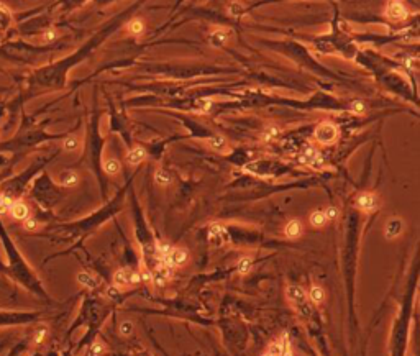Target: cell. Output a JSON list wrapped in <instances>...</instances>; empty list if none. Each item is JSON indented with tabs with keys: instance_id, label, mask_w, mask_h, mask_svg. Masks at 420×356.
<instances>
[{
	"instance_id": "1",
	"label": "cell",
	"mask_w": 420,
	"mask_h": 356,
	"mask_svg": "<svg viewBox=\"0 0 420 356\" xmlns=\"http://www.w3.org/2000/svg\"><path fill=\"white\" fill-rule=\"evenodd\" d=\"M288 299L291 301V304L294 305V309H296L302 317H310V313H312V309H310V305L307 302V294L306 291L302 289L300 286L297 284H292L288 287Z\"/></svg>"
},
{
	"instance_id": "2",
	"label": "cell",
	"mask_w": 420,
	"mask_h": 356,
	"mask_svg": "<svg viewBox=\"0 0 420 356\" xmlns=\"http://www.w3.org/2000/svg\"><path fill=\"white\" fill-rule=\"evenodd\" d=\"M317 143L320 145H332L335 140L338 136V128L333 125V123H329V122H323L320 123L317 128H315V133H314Z\"/></svg>"
},
{
	"instance_id": "3",
	"label": "cell",
	"mask_w": 420,
	"mask_h": 356,
	"mask_svg": "<svg viewBox=\"0 0 420 356\" xmlns=\"http://www.w3.org/2000/svg\"><path fill=\"white\" fill-rule=\"evenodd\" d=\"M384 13H386V16H388V18L392 20V22L406 20L407 16H409L407 7L404 5V2H400V0H389V2L386 4Z\"/></svg>"
},
{
	"instance_id": "4",
	"label": "cell",
	"mask_w": 420,
	"mask_h": 356,
	"mask_svg": "<svg viewBox=\"0 0 420 356\" xmlns=\"http://www.w3.org/2000/svg\"><path fill=\"white\" fill-rule=\"evenodd\" d=\"M355 204L356 207L365 213H371V212H376L379 209V199H377L374 194L371 192H361L356 195L355 199Z\"/></svg>"
},
{
	"instance_id": "5",
	"label": "cell",
	"mask_w": 420,
	"mask_h": 356,
	"mask_svg": "<svg viewBox=\"0 0 420 356\" xmlns=\"http://www.w3.org/2000/svg\"><path fill=\"white\" fill-rule=\"evenodd\" d=\"M8 212H10V215L15 220L23 222L25 219L30 217V207L23 201H13L12 205H10V209H8Z\"/></svg>"
},
{
	"instance_id": "6",
	"label": "cell",
	"mask_w": 420,
	"mask_h": 356,
	"mask_svg": "<svg viewBox=\"0 0 420 356\" xmlns=\"http://www.w3.org/2000/svg\"><path fill=\"white\" fill-rule=\"evenodd\" d=\"M131 269H128V268H122V269H119L113 274V286L117 287V289H125V287H128V286H131V283H130V278H131Z\"/></svg>"
},
{
	"instance_id": "7",
	"label": "cell",
	"mask_w": 420,
	"mask_h": 356,
	"mask_svg": "<svg viewBox=\"0 0 420 356\" xmlns=\"http://www.w3.org/2000/svg\"><path fill=\"white\" fill-rule=\"evenodd\" d=\"M228 38H230L228 30H215L210 33L208 41H210V45L215 48H223L226 43H228Z\"/></svg>"
},
{
	"instance_id": "8",
	"label": "cell",
	"mask_w": 420,
	"mask_h": 356,
	"mask_svg": "<svg viewBox=\"0 0 420 356\" xmlns=\"http://www.w3.org/2000/svg\"><path fill=\"white\" fill-rule=\"evenodd\" d=\"M145 158H146V151L143 146H133L127 153V163L130 166H138L140 163L145 161Z\"/></svg>"
},
{
	"instance_id": "9",
	"label": "cell",
	"mask_w": 420,
	"mask_h": 356,
	"mask_svg": "<svg viewBox=\"0 0 420 356\" xmlns=\"http://www.w3.org/2000/svg\"><path fill=\"white\" fill-rule=\"evenodd\" d=\"M302 231H304V227H302V223L299 220H291L288 225L284 227L285 236L291 238V240H297L302 235Z\"/></svg>"
},
{
	"instance_id": "10",
	"label": "cell",
	"mask_w": 420,
	"mask_h": 356,
	"mask_svg": "<svg viewBox=\"0 0 420 356\" xmlns=\"http://www.w3.org/2000/svg\"><path fill=\"white\" fill-rule=\"evenodd\" d=\"M58 182L64 187H72L79 182V176H78V172H74V171H63L60 177H58Z\"/></svg>"
},
{
	"instance_id": "11",
	"label": "cell",
	"mask_w": 420,
	"mask_h": 356,
	"mask_svg": "<svg viewBox=\"0 0 420 356\" xmlns=\"http://www.w3.org/2000/svg\"><path fill=\"white\" fill-rule=\"evenodd\" d=\"M402 231V222L399 219H392L388 222V225H386V238H396L399 233Z\"/></svg>"
},
{
	"instance_id": "12",
	"label": "cell",
	"mask_w": 420,
	"mask_h": 356,
	"mask_svg": "<svg viewBox=\"0 0 420 356\" xmlns=\"http://www.w3.org/2000/svg\"><path fill=\"white\" fill-rule=\"evenodd\" d=\"M207 145H208L210 148H212V150L218 151V153H222V151L226 150V148H228V143H226V140L222 138V136H210V138L207 140Z\"/></svg>"
},
{
	"instance_id": "13",
	"label": "cell",
	"mask_w": 420,
	"mask_h": 356,
	"mask_svg": "<svg viewBox=\"0 0 420 356\" xmlns=\"http://www.w3.org/2000/svg\"><path fill=\"white\" fill-rule=\"evenodd\" d=\"M78 281H79V284H82L84 287H87V289H96L97 284H99V281L92 274H89V272H79Z\"/></svg>"
},
{
	"instance_id": "14",
	"label": "cell",
	"mask_w": 420,
	"mask_h": 356,
	"mask_svg": "<svg viewBox=\"0 0 420 356\" xmlns=\"http://www.w3.org/2000/svg\"><path fill=\"white\" fill-rule=\"evenodd\" d=\"M122 166H120V163L113 160V158H108L104 161V171L107 172L108 176H117L120 172Z\"/></svg>"
},
{
	"instance_id": "15",
	"label": "cell",
	"mask_w": 420,
	"mask_h": 356,
	"mask_svg": "<svg viewBox=\"0 0 420 356\" xmlns=\"http://www.w3.org/2000/svg\"><path fill=\"white\" fill-rule=\"evenodd\" d=\"M46 335H48V328L45 325H40L38 328H35V332L31 335V343L35 346L41 345L46 340Z\"/></svg>"
},
{
	"instance_id": "16",
	"label": "cell",
	"mask_w": 420,
	"mask_h": 356,
	"mask_svg": "<svg viewBox=\"0 0 420 356\" xmlns=\"http://www.w3.org/2000/svg\"><path fill=\"white\" fill-rule=\"evenodd\" d=\"M10 25H12V13L5 5L0 4V28L7 30Z\"/></svg>"
},
{
	"instance_id": "17",
	"label": "cell",
	"mask_w": 420,
	"mask_h": 356,
	"mask_svg": "<svg viewBox=\"0 0 420 356\" xmlns=\"http://www.w3.org/2000/svg\"><path fill=\"white\" fill-rule=\"evenodd\" d=\"M309 299L312 304H322L325 301V291L318 286H312L309 292Z\"/></svg>"
},
{
	"instance_id": "18",
	"label": "cell",
	"mask_w": 420,
	"mask_h": 356,
	"mask_svg": "<svg viewBox=\"0 0 420 356\" xmlns=\"http://www.w3.org/2000/svg\"><path fill=\"white\" fill-rule=\"evenodd\" d=\"M310 223H312V227H317L320 228L327 223V217H325V212L323 210H315L310 213Z\"/></svg>"
},
{
	"instance_id": "19",
	"label": "cell",
	"mask_w": 420,
	"mask_h": 356,
	"mask_svg": "<svg viewBox=\"0 0 420 356\" xmlns=\"http://www.w3.org/2000/svg\"><path fill=\"white\" fill-rule=\"evenodd\" d=\"M279 133H281V130L278 128V127H268L264 131H263V135H261V140L263 142H266V143H270V142H274L276 138L279 136Z\"/></svg>"
},
{
	"instance_id": "20",
	"label": "cell",
	"mask_w": 420,
	"mask_h": 356,
	"mask_svg": "<svg viewBox=\"0 0 420 356\" xmlns=\"http://www.w3.org/2000/svg\"><path fill=\"white\" fill-rule=\"evenodd\" d=\"M127 30H128V33H131V35L138 36V35H141L143 31H145V23H143L140 18H135V20H131V22L128 23Z\"/></svg>"
},
{
	"instance_id": "21",
	"label": "cell",
	"mask_w": 420,
	"mask_h": 356,
	"mask_svg": "<svg viewBox=\"0 0 420 356\" xmlns=\"http://www.w3.org/2000/svg\"><path fill=\"white\" fill-rule=\"evenodd\" d=\"M251 266H253V260L248 258V256H245V258H241L237 264V271L240 272V274H248V272L251 271Z\"/></svg>"
},
{
	"instance_id": "22",
	"label": "cell",
	"mask_w": 420,
	"mask_h": 356,
	"mask_svg": "<svg viewBox=\"0 0 420 356\" xmlns=\"http://www.w3.org/2000/svg\"><path fill=\"white\" fill-rule=\"evenodd\" d=\"M79 138H75V136H68L64 140V143H63V146H64V150L66 151H69V153H72V151H78L79 150Z\"/></svg>"
},
{
	"instance_id": "23",
	"label": "cell",
	"mask_w": 420,
	"mask_h": 356,
	"mask_svg": "<svg viewBox=\"0 0 420 356\" xmlns=\"http://www.w3.org/2000/svg\"><path fill=\"white\" fill-rule=\"evenodd\" d=\"M156 182L159 186H167L171 182V176H169V172L164 171V169H159L156 171V176H155Z\"/></svg>"
},
{
	"instance_id": "24",
	"label": "cell",
	"mask_w": 420,
	"mask_h": 356,
	"mask_svg": "<svg viewBox=\"0 0 420 356\" xmlns=\"http://www.w3.org/2000/svg\"><path fill=\"white\" fill-rule=\"evenodd\" d=\"M350 110L353 113H356V115H361V113L366 112V105H365L363 101H351L350 102Z\"/></svg>"
},
{
	"instance_id": "25",
	"label": "cell",
	"mask_w": 420,
	"mask_h": 356,
	"mask_svg": "<svg viewBox=\"0 0 420 356\" xmlns=\"http://www.w3.org/2000/svg\"><path fill=\"white\" fill-rule=\"evenodd\" d=\"M119 332H120L122 337H130L133 333V324H131V322H128V320L122 322L120 327H119Z\"/></svg>"
},
{
	"instance_id": "26",
	"label": "cell",
	"mask_w": 420,
	"mask_h": 356,
	"mask_svg": "<svg viewBox=\"0 0 420 356\" xmlns=\"http://www.w3.org/2000/svg\"><path fill=\"white\" fill-rule=\"evenodd\" d=\"M12 199L5 195V194H0V213H5L8 212V209H10V205H12Z\"/></svg>"
},
{
	"instance_id": "27",
	"label": "cell",
	"mask_w": 420,
	"mask_h": 356,
	"mask_svg": "<svg viewBox=\"0 0 420 356\" xmlns=\"http://www.w3.org/2000/svg\"><path fill=\"white\" fill-rule=\"evenodd\" d=\"M281 342H282V350H281V354H279V356H294V354H292V350H291V342H289L288 335H282Z\"/></svg>"
},
{
	"instance_id": "28",
	"label": "cell",
	"mask_w": 420,
	"mask_h": 356,
	"mask_svg": "<svg viewBox=\"0 0 420 356\" xmlns=\"http://www.w3.org/2000/svg\"><path fill=\"white\" fill-rule=\"evenodd\" d=\"M173 251V248L171 245H167V243H158V253L161 258H166V256H169Z\"/></svg>"
},
{
	"instance_id": "29",
	"label": "cell",
	"mask_w": 420,
	"mask_h": 356,
	"mask_svg": "<svg viewBox=\"0 0 420 356\" xmlns=\"http://www.w3.org/2000/svg\"><path fill=\"white\" fill-rule=\"evenodd\" d=\"M23 227H25V230L33 231V230H36V228H38V222H36L35 219L28 217V219H25V220H23Z\"/></svg>"
},
{
	"instance_id": "30",
	"label": "cell",
	"mask_w": 420,
	"mask_h": 356,
	"mask_svg": "<svg viewBox=\"0 0 420 356\" xmlns=\"http://www.w3.org/2000/svg\"><path fill=\"white\" fill-rule=\"evenodd\" d=\"M325 212V217H327V222H330V220H335L338 217V209L337 207H329V209L327 210H323Z\"/></svg>"
},
{
	"instance_id": "31",
	"label": "cell",
	"mask_w": 420,
	"mask_h": 356,
	"mask_svg": "<svg viewBox=\"0 0 420 356\" xmlns=\"http://www.w3.org/2000/svg\"><path fill=\"white\" fill-rule=\"evenodd\" d=\"M197 107H199V110L207 112V110H210V107H212V101H208V98H200V101L197 102Z\"/></svg>"
},
{
	"instance_id": "32",
	"label": "cell",
	"mask_w": 420,
	"mask_h": 356,
	"mask_svg": "<svg viewBox=\"0 0 420 356\" xmlns=\"http://www.w3.org/2000/svg\"><path fill=\"white\" fill-rule=\"evenodd\" d=\"M104 353V346L100 343H94L90 346V356H100Z\"/></svg>"
},
{
	"instance_id": "33",
	"label": "cell",
	"mask_w": 420,
	"mask_h": 356,
	"mask_svg": "<svg viewBox=\"0 0 420 356\" xmlns=\"http://www.w3.org/2000/svg\"><path fill=\"white\" fill-rule=\"evenodd\" d=\"M56 31L54 30H46L45 33H43V39L46 41V43H51V41H54L56 39Z\"/></svg>"
},
{
	"instance_id": "34",
	"label": "cell",
	"mask_w": 420,
	"mask_h": 356,
	"mask_svg": "<svg viewBox=\"0 0 420 356\" xmlns=\"http://www.w3.org/2000/svg\"><path fill=\"white\" fill-rule=\"evenodd\" d=\"M230 12H232V15H241L243 7H241L240 4H233V5L230 7Z\"/></svg>"
},
{
	"instance_id": "35",
	"label": "cell",
	"mask_w": 420,
	"mask_h": 356,
	"mask_svg": "<svg viewBox=\"0 0 420 356\" xmlns=\"http://www.w3.org/2000/svg\"><path fill=\"white\" fill-rule=\"evenodd\" d=\"M263 356H271V354H270V353H264Z\"/></svg>"
}]
</instances>
